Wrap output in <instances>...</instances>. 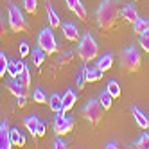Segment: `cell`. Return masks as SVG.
I'll list each match as a JSON object with an SVG mask.
<instances>
[{"label": "cell", "instance_id": "30bf717a", "mask_svg": "<svg viewBox=\"0 0 149 149\" xmlns=\"http://www.w3.org/2000/svg\"><path fill=\"white\" fill-rule=\"evenodd\" d=\"M83 72H84V79H86V83H95L99 81L102 77V74L97 67H90V65H83Z\"/></svg>", "mask_w": 149, "mask_h": 149}, {"label": "cell", "instance_id": "ac0fdd59", "mask_svg": "<svg viewBox=\"0 0 149 149\" xmlns=\"http://www.w3.org/2000/svg\"><path fill=\"white\" fill-rule=\"evenodd\" d=\"M38 122H40V119L36 115H29V117H25V120H24V126L27 127V131L33 135L34 138H36V130H38Z\"/></svg>", "mask_w": 149, "mask_h": 149}, {"label": "cell", "instance_id": "7402d4cb", "mask_svg": "<svg viewBox=\"0 0 149 149\" xmlns=\"http://www.w3.org/2000/svg\"><path fill=\"white\" fill-rule=\"evenodd\" d=\"M106 92H108L113 99H119L120 97V84L117 83L115 79H110L108 84H106Z\"/></svg>", "mask_w": 149, "mask_h": 149}, {"label": "cell", "instance_id": "5bb4252c", "mask_svg": "<svg viewBox=\"0 0 149 149\" xmlns=\"http://www.w3.org/2000/svg\"><path fill=\"white\" fill-rule=\"evenodd\" d=\"M61 99H63V110L68 111V110L74 108V104H76V101H77V95H76L74 90H67L65 93H63Z\"/></svg>", "mask_w": 149, "mask_h": 149}, {"label": "cell", "instance_id": "52a82bcc", "mask_svg": "<svg viewBox=\"0 0 149 149\" xmlns=\"http://www.w3.org/2000/svg\"><path fill=\"white\" fill-rule=\"evenodd\" d=\"M72 127H74V119L72 117H67L65 110L58 111L56 117H54V131H56V135H59V136L67 135V133L72 131Z\"/></svg>", "mask_w": 149, "mask_h": 149}, {"label": "cell", "instance_id": "2e32d148", "mask_svg": "<svg viewBox=\"0 0 149 149\" xmlns=\"http://www.w3.org/2000/svg\"><path fill=\"white\" fill-rule=\"evenodd\" d=\"M24 67H25V63H24L22 59L9 61V65H7V76H9V77H18V74L22 72Z\"/></svg>", "mask_w": 149, "mask_h": 149}, {"label": "cell", "instance_id": "4fadbf2b", "mask_svg": "<svg viewBox=\"0 0 149 149\" xmlns=\"http://www.w3.org/2000/svg\"><path fill=\"white\" fill-rule=\"evenodd\" d=\"M133 117H135V122H136V126L138 127H142V130H149V119L146 117V113L144 111H140L136 108V106H133Z\"/></svg>", "mask_w": 149, "mask_h": 149}, {"label": "cell", "instance_id": "4dcf8cb0", "mask_svg": "<svg viewBox=\"0 0 149 149\" xmlns=\"http://www.w3.org/2000/svg\"><path fill=\"white\" fill-rule=\"evenodd\" d=\"M36 6H38V0H24V9L27 13H36Z\"/></svg>", "mask_w": 149, "mask_h": 149}, {"label": "cell", "instance_id": "8fae6325", "mask_svg": "<svg viewBox=\"0 0 149 149\" xmlns=\"http://www.w3.org/2000/svg\"><path fill=\"white\" fill-rule=\"evenodd\" d=\"M7 88H9V92H11L15 97L25 95V92H27V88L18 81V77H9V81H7Z\"/></svg>", "mask_w": 149, "mask_h": 149}, {"label": "cell", "instance_id": "cb8c5ba5", "mask_svg": "<svg viewBox=\"0 0 149 149\" xmlns=\"http://www.w3.org/2000/svg\"><path fill=\"white\" fill-rule=\"evenodd\" d=\"M99 102H101V106H102L104 110H110V108H111V104H113V97L104 90V92L99 95Z\"/></svg>", "mask_w": 149, "mask_h": 149}, {"label": "cell", "instance_id": "8992f818", "mask_svg": "<svg viewBox=\"0 0 149 149\" xmlns=\"http://www.w3.org/2000/svg\"><path fill=\"white\" fill-rule=\"evenodd\" d=\"M38 47H41L47 54H54V52L58 50V41L54 38V33H52L49 27H45L38 34Z\"/></svg>", "mask_w": 149, "mask_h": 149}, {"label": "cell", "instance_id": "5b68a950", "mask_svg": "<svg viewBox=\"0 0 149 149\" xmlns=\"http://www.w3.org/2000/svg\"><path fill=\"white\" fill-rule=\"evenodd\" d=\"M102 111H104V108L101 106V102L95 101V99H92V101H88L86 104H84V108H83V117H84L88 122H92V124H99L101 117H102Z\"/></svg>", "mask_w": 149, "mask_h": 149}, {"label": "cell", "instance_id": "4316f807", "mask_svg": "<svg viewBox=\"0 0 149 149\" xmlns=\"http://www.w3.org/2000/svg\"><path fill=\"white\" fill-rule=\"evenodd\" d=\"M33 99H34V102H38V104H45V102H47V95H45V92L41 90V88H36V90L33 92Z\"/></svg>", "mask_w": 149, "mask_h": 149}, {"label": "cell", "instance_id": "1f68e13d", "mask_svg": "<svg viewBox=\"0 0 149 149\" xmlns=\"http://www.w3.org/2000/svg\"><path fill=\"white\" fill-rule=\"evenodd\" d=\"M18 50H20V58H27L29 54H31V47H29V43L27 41H22V43L18 45Z\"/></svg>", "mask_w": 149, "mask_h": 149}, {"label": "cell", "instance_id": "9a60e30c", "mask_svg": "<svg viewBox=\"0 0 149 149\" xmlns=\"http://www.w3.org/2000/svg\"><path fill=\"white\" fill-rule=\"evenodd\" d=\"M120 16L126 20V22H130V24H133L135 20L138 18V15H136V9H135V6L133 4H126L124 7H122V11H120Z\"/></svg>", "mask_w": 149, "mask_h": 149}, {"label": "cell", "instance_id": "d4e9b609", "mask_svg": "<svg viewBox=\"0 0 149 149\" xmlns=\"http://www.w3.org/2000/svg\"><path fill=\"white\" fill-rule=\"evenodd\" d=\"M18 81L22 83L25 88H29V84H31V74H29V68H27V65L22 68V72L18 74Z\"/></svg>", "mask_w": 149, "mask_h": 149}, {"label": "cell", "instance_id": "9c48e42d", "mask_svg": "<svg viewBox=\"0 0 149 149\" xmlns=\"http://www.w3.org/2000/svg\"><path fill=\"white\" fill-rule=\"evenodd\" d=\"M45 11H47V18H49V25H50L52 29L61 27V20H59L58 13L54 11V7H52L50 0H45Z\"/></svg>", "mask_w": 149, "mask_h": 149}, {"label": "cell", "instance_id": "f1b7e54d", "mask_svg": "<svg viewBox=\"0 0 149 149\" xmlns=\"http://www.w3.org/2000/svg\"><path fill=\"white\" fill-rule=\"evenodd\" d=\"M140 47L149 54V29H146L144 33L140 34Z\"/></svg>", "mask_w": 149, "mask_h": 149}, {"label": "cell", "instance_id": "e575fe53", "mask_svg": "<svg viewBox=\"0 0 149 149\" xmlns=\"http://www.w3.org/2000/svg\"><path fill=\"white\" fill-rule=\"evenodd\" d=\"M54 149H65L67 147V142L65 140H61V138H56L54 140V146H52Z\"/></svg>", "mask_w": 149, "mask_h": 149}, {"label": "cell", "instance_id": "836d02e7", "mask_svg": "<svg viewBox=\"0 0 149 149\" xmlns=\"http://www.w3.org/2000/svg\"><path fill=\"white\" fill-rule=\"evenodd\" d=\"M72 56H74V54H72V52H65V54H61V56H59V59H58V63H59V65H63V63H68Z\"/></svg>", "mask_w": 149, "mask_h": 149}, {"label": "cell", "instance_id": "74e56055", "mask_svg": "<svg viewBox=\"0 0 149 149\" xmlns=\"http://www.w3.org/2000/svg\"><path fill=\"white\" fill-rule=\"evenodd\" d=\"M4 33H6V24H4V20L0 18V36H2Z\"/></svg>", "mask_w": 149, "mask_h": 149}, {"label": "cell", "instance_id": "277c9868", "mask_svg": "<svg viewBox=\"0 0 149 149\" xmlns=\"http://www.w3.org/2000/svg\"><path fill=\"white\" fill-rule=\"evenodd\" d=\"M9 27L15 33H27V22H25V16L22 15V11L15 6V4H9Z\"/></svg>", "mask_w": 149, "mask_h": 149}, {"label": "cell", "instance_id": "8d00e7d4", "mask_svg": "<svg viewBox=\"0 0 149 149\" xmlns=\"http://www.w3.org/2000/svg\"><path fill=\"white\" fill-rule=\"evenodd\" d=\"M16 104H18V108H24V106L27 104V97H25V95H20V97H16Z\"/></svg>", "mask_w": 149, "mask_h": 149}, {"label": "cell", "instance_id": "44dd1931", "mask_svg": "<svg viewBox=\"0 0 149 149\" xmlns=\"http://www.w3.org/2000/svg\"><path fill=\"white\" fill-rule=\"evenodd\" d=\"M49 108L54 111V113H58V111L63 110V99H61V95H58V93H52V95H50V99H49Z\"/></svg>", "mask_w": 149, "mask_h": 149}, {"label": "cell", "instance_id": "ffe728a7", "mask_svg": "<svg viewBox=\"0 0 149 149\" xmlns=\"http://www.w3.org/2000/svg\"><path fill=\"white\" fill-rule=\"evenodd\" d=\"M45 54H47V52L41 49V47H36L34 50H31V58H33L34 67H41V65H43V61H45Z\"/></svg>", "mask_w": 149, "mask_h": 149}, {"label": "cell", "instance_id": "d6986e66", "mask_svg": "<svg viewBox=\"0 0 149 149\" xmlns=\"http://www.w3.org/2000/svg\"><path fill=\"white\" fill-rule=\"evenodd\" d=\"M111 65H113V56L111 54H104V56H101L99 59H97V67L101 72H106V70H110L111 68Z\"/></svg>", "mask_w": 149, "mask_h": 149}, {"label": "cell", "instance_id": "83f0119b", "mask_svg": "<svg viewBox=\"0 0 149 149\" xmlns=\"http://www.w3.org/2000/svg\"><path fill=\"white\" fill-rule=\"evenodd\" d=\"M135 147L136 149H147L149 147V133H144L138 140L135 142Z\"/></svg>", "mask_w": 149, "mask_h": 149}, {"label": "cell", "instance_id": "3957f363", "mask_svg": "<svg viewBox=\"0 0 149 149\" xmlns=\"http://www.w3.org/2000/svg\"><path fill=\"white\" fill-rule=\"evenodd\" d=\"M140 52H138L135 47H127L122 56H120V67L126 72H138L140 68Z\"/></svg>", "mask_w": 149, "mask_h": 149}, {"label": "cell", "instance_id": "603a6c76", "mask_svg": "<svg viewBox=\"0 0 149 149\" xmlns=\"http://www.w3.org/2000/svg\"><path fill=\"white\" fill-rule=\"evenodd\" d=\"M146 29H149V20H146V18H140L138 16L135 22H133V31L136 34H142Z\"/></svg>", "mask_w": 149, "mask_h": 149}, {"label": "cell", "instance_id": "7c38bea8", "mask_svg": "<svg viewBox=\"0 0 149 149\" xmlns=\"http://www.w3.org/2000/svg\"><path fill=\"white\" fill-rule=\"evenodd\" d=\"M63 36H65V40H68V41H77L79 40V31L74 24L67 22V24H63Z\"/></svg>", "mask_w": 149, "mask_h": 149}, {"label": "cell", "instance_id": "ba28073f", "mask_svg": "<svg viewBox=\"0 0 149 149\" xmlns=\"http://www.w3.org/2000/svg\"><path fill=\"white\" fill-rule=\"evenodd\" d=\"M11 130H9V126L7 122H0V149H9V147H13L11 144V133H9Z\"/></svg>", "mask_w": 149, "mask_h": 149}, {"label": "cell", "instance_id": "e0dca14e", "mask_svg": "<svg viewBox=\"0 0 149 149\" xmlns=\"http://www.w3.org/2000/svg\"><path fill=\"white\" fill-rule=\"evenodd\" d=\"M9 133H11V144H13V146H18V147H24V146H25V142H27V140H25V135L20 131L18 127H13Z\"/></svg>", "mask_w": 149, "mask_h": 149}, {"label": "cell", "instance_id": "d6a6232c", "mask_svg": "<svg viewBox=\"0 0 149 149\" xmlns=\"http://www.w3.org/2000/svg\"><path fill=\"white\" fill-rule=\"evenodd\" d=\"M45 133H47V124L43 120H40L38 122V130H36V136H45Z\"/></svg>", "mask_w": 149, "mask_h": 149}, {"label": "cell", "instance_id": "f35d334b", "mask_svg": "<svg viewBox=\"0 0 149 149\" xmlns=\"http://www.w3.org/2000/svg\"><path fill=\"white\" fill-rule=\"evenodd\" d=\"M106 147H108V149H115L117 144H115V142H110V144H106Z\"/></svg>", "mask_w": 149, "mask_h": 149}, {"label": "cell", "instance_id": "f546056e", "mask_svg": "<svg viewBox=\"0 0 149 149\" xmlns=\"http://www.w3.org/2000/svg\"><path fill=\"white\" fill-rule=\"evenodd\" d=\"M84 83H86V79H84V72H83V67L76 72V84H77V90H83Z\"/></svg>", "mask_w": 149, "mask_h": 149}, {"label": "cell", "instance_id": "7a4b0ae2", "mask_svg": "<svg viewBox=\"0 0 149 149\" xmlns=\"http://www.w3.org/2000/svg\"><path fill=\"white\" fill-rule=\"evenodd\" d=\"M77 54L84 63H88V61H92L99 56V45H97V41L93 40L92 34H84L81 38L79 47H77Z\"/></svg>", "mask_w": 149, "mask_h": 149}, {"label": "cell", "instance_id": "484cf974", "mask_svg": "<svg viewBox=\"0 0 149 149\" xmlns=\"http://www.w3.org/2000/svg\"><path fill=\"white\" fill-rule=\"evenodd\" d=\"M7 65H9V58L6 56V52H0V77H4L7 74Z\"/></svg>", "mask_w": 149, "mask_h": 149}, {"label": "cell", "instance_id": "6da1fadb", "mask_svg": "<svg viewBox=\"0 0 149 149\" xmlns=\"http://www.w3.org/2000/svg\"><path fill=\"white\" fill-rule=\"evenodd\" d=\"M97 24L102 29H111L119 20V6L113 0H102V4L97 9Z\"/></svg>", "mask_w": 149, "mask_h": 149}, {"label": "cell", "instance_id": "d590c367", "mask_svg": "<svg viewBox=\"0 0 149 149\" xmlns=\"http://www.w3.org/2000/svg\"><path fill=\"white\" fill-rule=\"evenodd\" d=\"M65 2H67V7L70 9V11L74 13V9H76V6L81 2V0H65Z\"/></svg>", "mask_w": 149, "mask_h": 149}]
</instances>
